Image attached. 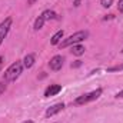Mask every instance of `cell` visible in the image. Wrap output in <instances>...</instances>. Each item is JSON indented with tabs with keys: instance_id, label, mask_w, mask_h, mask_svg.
Instances as JSON below:
<instances>
[{
	"instance_id": "1",
	"label": "cell",
	"mask_w": 123,
	"mask_h": 123,
	"mask_svg": "<svg viewBox=\"0 0 123 123\" xmlns=\"http://www.w3.org/2000/svg\"><path fill=\"white\" fill-rule=\"evenodd\" d=\"M87 36H89V31H87V30H79V31H76L74 34L69 36L67 39L62 40L60 43H59V46H60L62 49H64V47H69V46L77 44V43L83 42L85 39H87Z\"/></svg>"
},
{
	"instance_id": "2",
	"label": "cell",
	"mask_w": 123,
	"mask_h": 123,
	"mask_svg": "<svg viewBox=\"0 0 123 123\" xmlns=\"http://www.w3.org/2000/svg\"><path fill=\"white\" fill-rule=\"evenodd\" d=\"M23 72V63L22 62H16L13 64H10L7 67V70L4 72V80L6 82H14L19 79V76Z\"/></svg>"
},
{
	"instance_id": "3",
	"label": "cell",
	"mask_w": 123,
	"mask_h": 123,
	"mask_svg": "<svg viewBox=\"0 0 123 123\" xmlns=\"http://www.w3.org/2000/svg\"><path fill=\"white\" fill-rule=\"evenodd\" d=\"M102 89H96V90H93L90 93H85V94H82V96H79L76 100H74V103L76 105H86V103H89V102H93V100H96V99H99L100 96H102Z\"/></svg>"
},
{
	"instance_id": "4",
	"label": "cell",
	"mask_w": 123,
	"mask_h": 123,
	"mask_svg": "<svg viewBox=\"0 0 123 123\" xmlns=\"http://www.w3.org/2000/svg\"><path fill=\"white\" fill-rule=\"evenodd\" d=\"M12 17H7V19H4L1 23H0V44L3 43V40H4V37L7 36V33L10 30V27H12Z\"/></svg>"
},
{
	"instance_id": "5",
	"label": "cell",
	"mask_w": 123,
	"mask_h": 123,
	"mask_svg": "<svg viewBox=\"0 0 123 123\" xmlns=\"http://www.w3.org/2000/svg\"><path fill=\"white\" fill-rule=\"evenodd\" d=\"M63 63H64V57H62L60 55H56V56H53V57L50 59L49 67H50L52 70L57 72V70H60L62 67H63Z\"/></svg>"
},
{
	"instance_id": "6",
	"label": "cell",
	"mask_w": 123,
	"mask_h": 123,
	"mask_svg": "<svg viewBox=\"0 0 123 123\" xmlns=\"http://www.w3.org/2000/svg\"><path fill=\"white\" fill-rule=\"evenodd\" d=\"M64 109V103H56L53 106H50L47 110H46V117H52L55 115H57L59 112H62Z\"/></svg>"
},
{
	"instance_id": "7",
	"label": "cell",
	"mask_w": 123,
	"mask_h": 123,
	"mask_svg": "<svg viewBox=\"0 0 123 123\" xmlns=\"http://www.w3.org/2000/svg\"><path fill=\"white\" fill-rule=\"evenodd\" d=\"M62 92V86L60 85H50L46 90H44V97H52L56 96L57 93Z\"/></svg>"
},
{
	"instance_id": "8",
	"label": "cell",
	"mask_w": 123,
	"mask_h": 123,
	"mask_svg": "<svg viewBox=\"0 0 123 123\" xmlns=\"http://www.w3.org/2000/svg\"><path fill=\"white\" fill-rule=\"evenodd\" d=\"M40 16L44 19V22H46V20H56V19H59V17H57V14H56L53 10H44Z\"/></svg>"
},
{
	"instance_id": "9",
	"label": "cell",
	"mask_w": 123,
	"mask_h": 123,
	"mask_svg": "<svg viewBox=\"0 0 123 123\" xmlns=\"http://www.w3.org/2000/svg\"><path fill=\"white\" fill-rule=\"evenodd\" d=\"M33 64H34V56L33 55H26L25 59H23V67L30 69Z\"/></svg>"
},
{
	"instance_id": "10",
	"label": "cell",
	"mask_w": 123,
	"mask_h": 123,
	"mask_svg": "<svg viewBox=\"0 0 123 123\" xmlns=\"http://www.w3.org/2000/svg\"><path fill=\"white\" fill-rule=\"evenodd\" d=\"M85 46H82V44H73L72 46V53L74 55V56H82L83 53H85Z\"/></svg>"
},
{
	"instance_id": "11",
	"label": "cell",
	"mask_w": 123,
	"mask_h": 123,
	"mask_svg": "<svg viewBox=\"0 0 123 123\" xmlns=\"http://www.w3.org/2000/svg\"><path fill=\"white\" fill-rule=\"evenodd\" d=\"M63 34H64V31H63V30L56 31V33L52 36L50 43H52V44H59V43H60V40H62V37H63Z\"/></svg>"
},
{
	"instance_id": "12",
	"label": "cell",
	"mask_w": 123,
	"mask_h": 123,
	"mask_svg": "<svg viewBox=\"0 0 123 123\" xmlns=\"http://www.w3.org/2000/svg\"><path fill=\"white\" fill-rule=\"evenodd\" d=\"M43 25H44V19H43L42 16H39V17L34 20V26H33V27H34V30H40V29L43 27Z\"/></svg>"
},
{
	"instance_id": "13",
	"label": "cell",
	"mask_w": 123,
	"mask_h": 123,
	"mask_svg": "<svg viewBox=\"0 0 123 123\" xmlns=\"http://www.w3.org/2000/svg\"><path fill=\"white\" fill-rule=\"evenodd\" d=\"M122 70H123V63H120V64H116V66H112V67H107V69H106V72H107V73L122 72Z\"/></svg>"
},
{
	"instance_id": "14",
	"label": "cell",
	"mask_w": 123,
	"mask_h": 123,
	"mask_svg": "<svg viewBox=\"0 0 123 123\" xmlns=\"http://www.w3.org/2000/svg\"><path fill=\"white\" fill-rule=\"evenodd\" d=\"M100 4L107 9V7H110V6L113 4V0H100Z\"/></svg>"
},
{
	"instance_id": "15",
	"label": "cell",
	"mask_w": 123,
	"mask_h": 123,
	"mask_svg": "<svg viewBox=\"0 0 123 123\" xmlns=\"http://www.w3.org/2000/svg\"><path fill=\"white\" fill-rule=\"evenodd\" d=\"M6 87H7V86H6V80H4V82H0V96L6 92Z\"/></svg>"
},
{
	"instance_id": "16",
	"label": "cell",
	"mask_w": 123,
	"mask_h": 123,
	"mask_svg": "<svg viewBox=\"0 0 123 123\" xmlns=\"http://www.w3.org/2000/svg\"><path fill=\"white\" fill-rule=\"evenodd\" d=\"M82 66V60H76L74 63H72V69H76V67H80Z\"/></svg>"
},
{
	"instance_id": "17",
	"label": "cell",
	"mask_w": 123,
	"mask_h": 123,
	"mask_svg": "<svg viewBox=\"0 0 123 123\" xmlns=\"http://www.w3.org/2000/svg\"><path fill=\"white\" fill-rule=\"evenodd\" d=\"M117 9H119V12L123 13V0H119V4H117Z\"/></svg>"
},
{
	"instance_id": "18",
	"label": "cell",
	"mask_w": 123,
	"mask_h": 123,
	"mask_svg": "<svg viewBox=\"0 0 123 123\" xmlns=\"http://www.w3.org/2000/svg\"><path fill=\"white\" fill-rule=\"evenodd\" d=\"M3 63H4V57L0 56V72H1V69H3Z\"/></svg>"
},
{
	"instance_id": "19",
	"label": "cell",
	"mask_w": 123,
	"mask_h": 123,
	"mask_svg": "<svg viewBox=\"0 0 123 123\" xmlns=\"http://www.w3.org/2000/svg\"><path fill=\"white\" fill-rule=\"evenodd\" d=\"M116 97H117V99H123V90H120V92L117 93V94H116Z\"/></svg>"
},
{
	"instance_id": "20",
	"label": "cell",
	"mask_w": 123,
	"mask_h": 123,
	"mask_svg": "<svg viewBox=\"0 0 123 123\" xmlns=\"http://www.w3.org/2000/svg\"><path fill=\"white\" fill-rule=\"evenodd\" d=\"M107 19H113V14H109V16H106L103 20H107Z\"/></svg>"
},
{
	"instance_id": "21",
	"label": "cell",
	"mask_w": 123,
	"mask_h": 123,
	"mask_svg": "<svg viewBox=\"0 0 123 123\" xmlns=\"http://www.w3.org/2000/svg\"><path fill=\"white\" fill-rule=\"evenodd\" d=\"M74 6H76V7L80 6V0H74Z\"/></svg>"
},
{
	"instance_id": "22",
	"label": "cell",
	"mask_w": 123,
	"mask_h": 123,
	"mask_svg": "<svg viewBox=\"0 0 123 123\" xmlns=\"http://www.w3.org/2000/svg\"><path fill=\"white\" fill-rule=\"evenodd\" d=\"M34 1H37V0H29V1H27V3H29V4H33V3H34Z\"/></svg>"
},
{
	"instance_id": "23",
	"label": "cell",
	"mask_w": 123,
	"mask_h": 123,
	"mask_svg": "<svg viewBox=\"0 0 123 123\" xmlns=\"http://www.w3.org/2000/svg\"><path fill=\"white\" fill-rule=\"evenodd\" d=\"M25 123H33V122H31V120H29V122H25Z\"/></svg>"
},
{
	"instance_id": "24",
	"label": "cell",
	"mask_w": 123,
	"mask_h": 123,
	"mask_svg": "<svg viewBox=\"0 0 123 123\" xmlns=\"http://www.w3.org/2000/svg\"><path fill=\"white\" fill-rule=\"evenodd\" d=\"M122 53H123V49H122Z\"/></svg>"
}]
</instances>
